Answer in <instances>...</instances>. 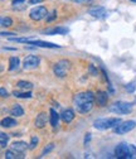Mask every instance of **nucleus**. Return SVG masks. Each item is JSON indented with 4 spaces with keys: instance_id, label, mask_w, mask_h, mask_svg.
<instances>
[{
    "instance_id": "nucleus-1",
    "label": "nucleus",
    "mask_w": 136,
    "mask_h": 159,
    "mask_svg": "<svg viewBox=\"0 0 136 159\" xmlns=\"http://www.w3.org/2000/svg\"><path fill=\"white\" fill-rule=\"evenodd\" d=\"M94 100H96V95L92 91L78 92L74 96V106L78 112L87 114L88 111L92 110Z\"/></svg>"
},
{
    "instance_id": "nucleus-2",
    "label": "nucleus",
    "mask_w": 136,
    "mask_h": 159,
    "mask_svg": "<svg viewBox=\"0 0 136 159\" xmlns=\"http://www.w3.org/2000/svg\"><path fill=\"white\" fill-rule=\"evenodd\" d=\"M115 155L116 158L120 159H131L136 157V148L132 144L127 143H120L115 149Z\"/></svg>"
},
{
    "instance_id": "nucleus-3",
    "label": "nucleus",
    "mask_w": 136,
    "mask_h": 159,
    "mask_svg": "<svg viewBox=\"0 0 136 159\" xmlns=\"http://www.w3.org/2000/svg\"><path fill=\"white\" fill-rule=\"evenodd\" d=\"M120 123H121V119L119 117H107V119L101 117V119H97L93 123V126L99 130H106V129L116 128Z\"/></svg>"
},
{
    "instance_id": "nucleus-4",
    "label": "nucleus",
    "mask_w": 136,
    "mask_h": 159,
    "mask_svg": "<svg viewBox=\"0 0 136 159\" xmlns=\"http://www.w3.org/2000/svg\"><path fill=\"white\" fill-rule=\"evenodd\" d=\"M110 110L115 114H119V115H126L132 111V104L125 102V101H117L110 107Z\"/></svg>"
},
{
    "instance_id": "nucleus-5",
    "label": "nucleus",
    "mask_w": 136,
    "mask_h": 159,
    "mask_svg": "<svg viewBox=\"0 0 136 159\" xmlns=\"http://www.w3.org/2000/svg\"><path fill=\"white\" fill-rule=\"evenodd\" d=\"M71 68V62L67 61V59H61L58 61L54 67H53V71H54V75L58 76V77H64L67 75V72L69 71Z\"/></svg>"
},
{
    "instance_id": "nucleus-6",
    "label": "nucleus",
    "mask_w": 136,
    "mask_h": 159,
    "mask_svg": "<svg viewBox=\"0 0 136 159\" xmlns=\"http://www.w3.org/2000/svg\"><path fill=\"white\" fill-rule=\"evenodd\" d=\"M47 14H48V10H47L46 7H35V8H33V9L30 10L29 16H30L32 20L38 22V20H41V19L46 18Z\"/></svg>"
},
{
    "instance_id": "nucleus-7",
    "label": "nucleus",
    "mask_w": 136,
    "mask_h": 159,
    "mask_svg": "<svg viewBox=\"0 0 136 159\" xmlns=\"http://www.w3.org/2000/svg\"><path fill=\"white\" fill-rule=\"evenodd\" d=\"M136 126V121L135 120H127V121H121L117 126L115 128V133L116 134H127L129 131H131Z\"/></svg>"
},
{
    "instance_id": "nucleus-8",
    "label": "nucleus",
    "mask_w": 136,
    "mask_h": 159,
    "mask_svg": "<svg viewBox=\"0 0 136 159\" xmlns=\"http://www.w3.org/2000/svg\"><path fill=\"white\" fill-rule=\"evenodd\" d=\"M39 63H41L39 57L30 54V56L25 57L23 66H24V68H25V70H33V68H37L38 66H39Z\"/></svg>"
},
{
    "instance_id": "nucleus-9",
    "label": "nucleus",
    "mask_w": 136,
    "mask_h": 159,
    "mask_svg": "<svg viewBox=\"0 0 136 159\" xmlns=\"http://www.w3.org/2000/svg\"><path fill=\"white\" fill-rule=\"evenodd\" d=\"M88 14L92 15V16H94V18H103V16H106L107 11H106V9L103 7H97L96 5V7L90 8Z\"/></svg>"
},
{
    "instance_id": "nucleus-10",
    "label": "nucleus",
    "mask_w": 136,
    "mask_h": 159,
    "mask_svg": "<svg viewBox=\"0 0 136 159\" xmlns=\"http://www.w3.org/2000/svg\"><path fill=\"white\" fill-rule=\"evenodd\" d=\"M28 44H32L34 47H43V48H59L58 44H53V43H48V42H42V41H30L28 42Z\"/></svg>"
},
{
    "instance_id": "nucleus-11",
    "label": "nucleus",
    "mask_w": 136,
    "mask_h": 159,
    "mask_svg": "<svg viewBox=\"0 0 136 159\" xmlns=\"http://www.w3.org/2000/svg\"><path fill=\"white\" fill-rule=\"evenodd\" d=\"M107 100H108V96L107 92L105 91H97L96 93V101L100 106H106L107 105Z\"/></svg>"
},
{
    "instance_id": "nucleus-12",
    "label": "nucleus",
    "mask_w": 136,
    "mask_h": 159,
    "mask_svg": "<svg viewBox=\"0 0 136 159\" xmlns=\"http://www.w3.org/2000/svg\"><path fill=\"white\" fill-rule=\"evenodd\" d=\"M61 119H62L64 123L69 124V123L73 120V119H74V111H73L72 109H66V110H63L62 114H61Z\"/></svg>"
},
{
    "instance_id": "nucleus-13",
    "label": "nucleus",
    "mask_w": 136,
    "mask_h": 159,
    "mask_svg": "<svg viewBox=\"0 0 136 159\" xmlns=\"http://www.w3.org/2000/svg\"><path fill=\"white\" fill-rule=\"evenodd\" d=\"M69 32L68 28H64V27H55V28H50V29H47L44 32V34H48V35H53V34H67Z\"/></svg>"
},
{
    "instance_id": "nucleus-14",
    "label": "nucleus",
    "mask_w": 136,
    "mask_h": 159,
    "mask_svg": "<svg viewBox=\"0 0 136 159\" xmlns=\"http://www.w3.org/2000/svg\"><path fill=\"white\" fill-rule=\"evenodd\" d=\"M47 114L46 112H41L39 115L37 116V119H35V128H39V129H42V128H44L46 126V124H47Z\"/></svg>"
},
{
    "instance_id": "nucleus-15",
    "label": "nucleus",
    "mask_w": 136,
    "mask_h": 159,
    "mask_svg": "<svg viewBox=\"0 0 136 159\" xmlns=\"http://www.w3.org/2000/svg\"><path fill=\"white\" fill-rule=\"evenodd\" d=\"M27 148H28V144L25 142H15L11 144V149L16 153H24Z\"/></svg>"
},
{
    "instance_id": "nucleus-16",
    "label": "nucleus",
    "mask_w": 136,
    "mask_h": 159,
    "mask_svg": "<svg viewBox=\"0 0 136 159\" xmlns=\"http://www.w3.org/2000/svg\"><path fill=\"white\" fill-rule=\"evenodd\" d=\"M49 112H50V117H49V121H50V125L53 126V128H55L57 125H58V121H59V117H61V115L58 114L54 109H50L49 110Z\"/></svg>"
},
{
    "instance_id": "nucleus-17",
    "label": "nucleus",
    "mask_w": 136,
    "mask_h": 159,
    "mask_svg": "<svg viewBox=\"0 0 136 159\" xmlns=\"http://www.w3.org/2000/svg\"><path fill=\"white\" fill-rule=\"evenodd\" d=\"M10 112L14 116H23L24 115V110H23V107L19 104H14L11 106V109H10Z\"/></svg>"
},
{
    "instance_id": "nucleus-18",
    "label": "nucleus",
    "mask_w": 136,
    "mask_h": 159,
    "mask_svg": "<svg viewBox=\"0 0 136 159\" xmlns=\"http://www.w3.org/2000/svg\"><path fill=\"white\" fill-rule=\"evenodd\" d=\"M15 125H18V123H16L15 119H13V117H5V119H3V120H2V126L3 128H13Z\"/></svg>"
},
{
    "instance_id": "nucleus-19",
    "label": "nucleus",
    "mask_w": 136,
    "mask_h": 159,
    "mask_svg": "<svg viewBox=\"0 0 136 159\" xmlns=\"http://www.w3.org/2000/svg\"><path fill=\"white\" fill-rule=\"evenodd\" d=\"M19 67V58L18 57H10L9 59V71H14Z\"/></svg>"
},
{
    "instance_id": "nucleus-20",
    "label": "nucleus",
    "mask_w": 136,
    "mask_h": 159,
    "mask_svg": "<svg viewBox=\"0 0 136 159\" xmlns=\"http://www.w3.org/2000/svg\"><path fill=\"white\" fill-rule=\"evenodd\" d=\"M13 95L18 98H30L32 97V92L28 91V92H19V91H14Z\"/></svg>"
},
{
    "instance_id": "nucleus-21",
    "label": "nucleus",
    "mask_w": 136,
    "mask_h": 159,
    "mask_svg": "<svg viewBox=\"0 0 136 159\" xmlns=\"http://www.w3.org/2000/svg\"><path fill=\"white\" fill-rule=\"evenodd\" d=\"M8 140H9L8 134H5V133H2V134H0V147H2V148H5V147L8 145Z\"/></svg>"
},
{
    "instance_id": "nucleus-22",
    "label": "nucleus",
    "mask_w": 136,
    "mask_h": 159,
    "mask_svg": "<svg viewBox=\"0 0 136 159\" xmlns=\"http://www.w3.org/2000/svg\"><path fill=\"white\" fill-rule=\"evenodd\" d=\"M16 85H18V87L24 89V90H32L33 89V84L28 82V81H19Z\"/></svg>"
},
{
    "instance_id": "nucleus-23",
    "label": "nucleus",
    "mask_w": 136,
    "mask_h": 159,
    "mask_svg": "<svg viewBox=\"0 0 136 159\" xmlns=\"http://www.w3.org/2000/svg\"><path fill=\"white\" fill-rule=\"evenodd\" d=\"M0 24H2V27H10L13 24V20L9 16H4V18H2V20H0Z\"/></svg>"
},
{
    "instance_id": "nucleus-24",
    "label": "nucleus",
    "mask_w": 136,
    "mask_h": 159,
    "mask_svg": "<svg viewBox=\"0 0 136 159\" xmlns=\"http://www.w3.org/2000/svg\"><path fill=\"white\" fill-rule=\"evenodd\" d=\"M125 89H126L127 92L132 93V92L135 91V89H136V85H135V82H130V84H127V85L125 86Z\"/></svg>"
},
{
    "instance_id": "nucleus-25",
    "label": "nucleus",
    "mask_w": 136,
    "mask_h": 159,
    "mask_svg": "<svg viewBox=\"0 0 136 159\" xmlns=\"http://www.w3.org/2000/svg\"><path fill=\"white\" fill-rule=\"evenodd\" d=\"M53 148H54V144H48V147H46L44 149H43V152H42V154H41V157H44L46 154H48L50 150H53Z\"/></svg>"
},
{
    "instance_id": "nucleus-26",
    "label": "nucleus",
    "mask_w": 136,
    "mask_h": 159,
    "mask_svg": "<svg viewBox=\"0 0 136 159\" xmlns=\"http://www.w3.org/2000/svg\"><path fill=\"white\" fill-rule=\"evenodd\" d=\"M55 18H57V10H53V11L47 16V22H48V23H50V22H53V20H54Z\"/></svg>"
},
{
    "instance_id": "nucleus-27",
    "label": "nucleus",
    "mask_w": 136,
    "mask_h": 159,
    "mask_svg": "<svg viewBox=\"0 0 136 159\" xmlns=\"http://www.w3.org/2000/svg\"><path fill=\"white\" fill-rule=\"evenodd\" d=\"M38 138L37 136H32V142H30V144H29V149H34L35 147H37V144H38Z\"/></svg>"
},
{
    "instance_id": "nucleus-28",
    "label": "nucleus",
    "mask_w": 136,
    "mask_h": 159,
    "mask_svg": "<svg viewBox=\"0 0 136 159\" xmlns=\"http://www.w3.org/2000/svg\"><path fill=\"white\" fill-rule=\"evenodd\" d=\"M5 158H7V159H15V158H16V154L14 153V150H7Z\"/></svg>"
},
{
    "instance_id": "nucleus-29",
    "label": "nucleus",
    "mask_w": 136,
    "mask_h": 159,
    "mask_svg": "<svg viewBox=\"0 0 136 159\" xmlns=\"http://www.w3.org/2000/svg\"><path fill=\"white\" fill-rule=\"evenodd\" d=\"M69 2H73L77 4H92L93 0H69Z\"/></svg>"
},
{
    "instance_id": "nucleus-30",
    "label": "nucleus",
    "mask_w": 136,
    "mask_h": 159,
    "mask_svg": "<svg viewBox=\"0 0 136 159\" xmlns=\"http://www.w3.org/2000/svg\"><path fill=\"white\" fill-rule=\"evenodd\" d=\"M88 70H90V72L93 75V76H96L97 73H99V72H97V70L94 68V66L93 65H90V67H88Z\"/></svg>"
},
{
    "instance_id": "nucleus-31",
    "label": "nucleus",
    "mask_w": 136,
    "mask_h": 159,
    "mask_svg": "<svg viewBox=\"0 0 136 159\" xmlns=\"http://www.w3.org/2000/svg\"><path fill=\"white\" fill-rule=\"evenodd\" d=\"M24 3H25V0H13V5L14 7H18V5L24 4Z\"/></svg>"
},
{
    "instance_id": "nucleus-32",
    "label": "nucleus",
    "mask_w": 136,
    "mask_h": 159,
    "mask_svg": "<svg viewBox=\"0 0 136 159\" xmlns=\"http://www.w3.org/2000/svg\"><path fill=\"white\" fill-rule=\"evenodd\" d=\"M0 93H2V97H8V96H9V95H8V91H7L4 87L0 89Z\"/></svg>"
},
{
    "instance_id": "nucleus-33",
    "label": "nucleus",
    "mask_w": 136,
    "mask_h": 159,
    "mask_svg": "<svg viewBox=\"0 0 136 159\" xmlns=\"http://www.w3.org/2000/svg\"><path fill=\"white\" fill-rule=\"evenodd\" d=\"M90 140H91V134L88 133V134H86V138H85V144H87Z\"/></svg>"
},
{
    "instance_id": "nucleus-34",
    "label": "nucleus",
    "mask_w": 136,
    "mask_h": 159,
    "mask_svg": "<svg viewBox=\"0 0 136 159\" xmlns=\"http://www.w3.org/2000/svg\"><path fill=\"white\" fill-rule=\"evenodd\" d=\"M43 0H29V4H39Z\"/></svg>"
},
{
    "instance_id": "nucleus-35",
    "label": "nucleus",
    "mask_w": 136,
    "mask_h": 159,
    "mask_svg": "<svg viewBox=\"0 0 136 159\" xmlns=\"http://www.w3.org/2000/svg\"><path fill=\"white\" fill-rule=\"evenodd\" d=\"M14 33H10V32H2V35L3 37H7V35H13Z\"/></svg>"
},
{
    "instance_id": "nucleus-36",
    "label": "nucleus",
    "mask_w": 136,
    "mask_h": 159,
    "mask_svg": "<svg viewBox=\"0 0 136 159\" xmlns=\"http://www.w3.org/2000/svg\"><path fill=\"white\" fill-rule=\"evenodd\" d=\"M131 2H134V3H136V0H131Z\"/></svg>"
}]
</instances>
